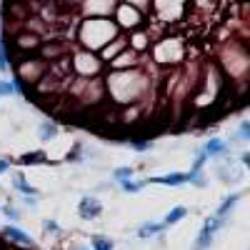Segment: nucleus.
Returning <instances> with one entry per match:
<instances>
[{"label": "nucleus", "instance_id": "nucleus-1", "mask_svg": "<svg viewBox=\"0 0 250 250\" xmlns=\"http://www.w3.org/2000/svg\"><path fill=\"white\" fill-rule=\"evenodd\" d=\"M75 35L80 40L83 50H103L105 45H110V40L118 35V25L110 18H88L78 23Z\"/></svg>", "mask_w": 250, "mask_h": 250}, {"label": "nucleus", "instance_id": "nucleus-2", "mask_svg": "<svg viewBox=\"0 0 250 250\" xmlns=\"http://www.w3.org/2000/svg\"><path fill=\"white\" fill-rule=\"evenodd\" d=\"M70 65H73V70H75L78 75L85 78V75H95V73L100 70V60H98L93 53H88V50H75Z\"/></svg>", "mask_w": 250, "mask_h": 250}, {"label": "nucleus", "instance_id": "nucleus-3", "mask_svg": "<svg viewBox=\"0 0 250 250\" xmlns=\"http://www.w3.org/2000/svg\"><path fill=\"white\" fill-rule=\"evenodd\" d=\"M115 20H118L115 25H120V28H133V30H138L140 23H143V13L135 10L133 5H128V3H123V5H115Z\"/></svg>", "mask_w": 250, "mask_h": 250}, {"label": "nucleus", "instance_id": "nucleus-4", "mask_svg": "<svg viewBox=\"0 0 250 250\" xmlns=\"http://www.w3.org/2000/svg\"><path fill=\"white\" fill-rule=\"evenodd\" d=\"M78 215L83 220H95L103 215V203L95 198V195H83L80 203H78Z\"/></svg>", "mask_w": 250, "mask_h": 250}, {"label": "nucleus", "instance_id": "nucleus-5", "mask_svg": "<svg viewBox=\"0 0 250 250\" xmlns=\"http://www.w3.org/2000/svg\"><path fill=\"white\" fill-rule=\"evenodd\" d=\"M10 183H13V190H15V193H20L23 198H40L38 188H33V185L28 183L25 173H20V170H13V173H10Z\"/></svg>", "mask_w": 250, "mask_h": 250}, {"label": "nucleus", "instance_id": "nucleus-6", "mask_svg": "<svg viewBox=\"0 0 250 250\" xmlns=\"http://www.w3.org/2000/svg\"><path fill=\"white\" fill-rule=\"evenodd\" d=\"M3 235H5L10 243H18V245H23V248H35V245H38V243H35V238H30L25 230H20V228H18L15 223L3 225Z\"/></svg>", "mask_w": 250, "mask_h": 250}, {"label": "nucleus", "instance_id": "nucleus-7", "mask_svg": "<svg viewBox=\"0 0 250 250\" xmlns=\"http://www.w3.org/2000/svg\"><path fill=\"white\" fill-rule=\"evenodd\" d=\"M200 150L205 153L208 160H210V158H225L228 153H230V148H228V143L223 138H208Z\"/></svg>", "mask_w": 250, "mask_h": 250}, {"label": "nucleus", "instance_id": "nucleus-8", "mask_svg": "<svg viewBox=\"0 0 250 250\" xmlns=\"http://www.w3.org/2000/svg\"><path fill=\"white\" fill-rule=\"evenodd\" d=\"M110 68L113 70H133V68H138V53H133L130 48H125L120 55H115L110 60Z\"/></svg>", "mask_w": 250, "mask_h": 250}, {"label": "nucleus", "instance_id": "nucleus-9", "mask_svg": "<svg viewBox=\"0 0 250 250\" xmlns=\"http://www.w3.org/2000/svg\"><path fill=\"white\" fill-rule=\"evenodd\" d=\"M168 228L163 225V220H148V223H143L140 228H138V238H143V240H148V238H158V235H163Z\"/></svg>", "mask_w": 250, "mask_h": 250}, {"label": "nucleus", "instance_id": "nucleus-10", "mask_svg": "<svg viewBox=\"0 0 250 250\" xmlns=\"http://www.w3.org/2000/svg\"><path fill=\"white\" fill-rule=\"evenodd\" d=\"M240 198H243V193H230L228 198H223V203H220V208L213 213V215H218V218H225V220H230V213L235 210V205L240 203Z\"/></svg>", "mask_w": 250, "mask_h": 250}, {"label": "nucleus", "instance_id": "nucleus-11", "mask_svg": "<svg viewBox=\"0 0 250 250\" xmlns=\"http://www.w3.org/2000/svg\"><path fill=\"white\" fill-rule=\"evenodd\" d=\"M150 183H160V185H170V188H178V185H185L188 183V175L185 173H168V175H153V178H145Z\"/></svg>", "mask_w": 250, "mask_h": 250}, {"label": "nucleus", "instance_id": "nucleus-12", "mask_svg": "<svg viewBox=\"0 0 250 250\" xmlns=\"http://www.w3.org/2000/svg\"><path fill=\"white\" fill-rule=\"evenodd\" d=\"M58 133H60V128L53 123V120H43L38 125V138L43 140V143H48V140H53V138H58Z\"/></svg>", "mask_w": 250, "mask_h": 250}, {"label": "nucleus", "instance_id": "nucleus-13", "mask_svg": "<svg viewBox=\"0 0 250 250\" xmlns=\"http://www.w3.org/2000/svg\"><path fill=\"white\" fill-rule=\"evenodd\" d=\"M185 215H188V208H185V205H175L173 210H168V215L163 218V225H165V228H170V225L180 223Z\"/></svg>", "mask_w": 250, "mask_h": 250}, {"label": "nucleus", "instance_id": "nucleus-14", "mask_svg": "<svg viewBox=\"0 0 250 250\" xmlns=\"http://www.w3.org/2000/svg\"><path fill=\"white\" fill-rule=\"evenodd\" d=\"M118 185H120V190H123V193H130V195H135V193H140L143 188L148 185V180H133V178H128V180H120Z\"/></svg>", "mask_w": 250, "mask_h": 250}, {"label": "nucleus", "instance_id": "nucleus-15", "mask_svg": "<svg viewBox=\"0 0 250 250\" xmlns=\"http://www.w3.org/2000/svg\"><path fill=\"white\" fill-rule=\"evenodd\" d=\"M45 160H48L45 150H33V153L20 155V165H38V163H45Z\"/></svg>", "mask_w": 250, "mask_h": 250}, {"label": "nucleus", "instance_id": "nucleus-16", "mask_svg": "<svg viewBox=\"0 0 250 250\" xmlns=\"http://www.w3.org/2000/svg\"><path fill=\"white\" fill-rule=\"evenodd\" d=\"M10 70V58H8V40L0 38V73Z\"/></svg>", "mask_w": 250, "mask_h": 250}, {"label": "nucleus", "instance_id": "nucleus-17", "mask_svg": "<svg viewBox=\"0 0 250 250\" xmlns=\"http://www.w3.org/2000/svg\"><path fill=\"white\" fill-rule=\"evenodd\" d=\"M90 250H113V240L105 238V235H93L90 238Z\"/></svg>", "mask_w": 250, "mask_h": 250}, {"label": "nucleus", "instance_id": "nucleus-18", "mask_svg": "<svg viewBox=\"0 0 250 250\" xmlns=\"http://www.w3.org/2000/svg\"><path fill=\"white\" fill-rule=\"evenodd\" d=\"M233 140L250 143V120H243V123L238 125V133H233Z\"/></svg>", "mask_w": 250, "mask_h": 250}, {"label": "nucleus", "instance_id": "nucleus-19", "mask_svg": "<svg viewBox=\"0 0 250 250\" xmlns=\"http://www.w3.org/2000/svg\"><path fill=\"white\" fill-rule=\"evenodd\" d=\"M0 213H3L10 223H18L20 220V210H18V208L13 205V203H8V205H0Z\"/></svg>", "mask_w": 250, "mask_h": 250}, {"label": "nucleus", "instance_id": "nucleus-20", "mask_svg": "<svg viewBox=\"0 0 250 250\" xmlns=\"http://www.w3.org/2000/svg\"><path fill=\"white\" fill-rule=\"evenodd\" d=\"M213 240H215V235H208V233H198V240H195V248L193 250H208V248H210L213 245Z\"/></svg>", "mask_w": 250, "mask_h": 250}, {"label": "nucleus", "instance_id": "nucleus-21", "mask_svg": "<svg viewBox=\"0 0 250 250\" xmlns=\"http://www.w3.org/2000/svg\"><path fill=\"white\" fill-rule=\"evenodd\" d=\"M130 150H135V153H150L153 150V140H130Z\"/></svg>", "mask_w": 250, "mask_h": 250}, {"label": "nucleus", "instance_id": "nucleus-22", "mask_svg": "<svg viewBox=\"0 0 250 250\" xmlns=\"http://www.w3.org/2000/svg\"><path fill=\"white\" fill-rule=\"evenodd\" d=\"M133 173H135V170L130 168V165H123V168H115V170H113V178L120 183V180H128V178H133Z\"/></svg>", "mask_w": 250, "mask_h": 250}, {"label": "nucleus", "instance_id": "nucleus-23", "mask_svg": "<svg viewBox=\"0 0 250 250\" xmlns=\"http://www.w3.org/2000/svg\"><path fill=\"white\" fill-rule=\"evenodd\" d=\"M18 90H15V83H10V80H0V98H10V95H15Z\"/></svg>", "mask_w": 250, "mask_h": 250}, {"label": "nucleus", "instance_id": "nucleus-24", "mask_svg": "<svg viewBox=\"0 0 250 250\" xmlns=\"http://www.w3.org/2000/svg\"><path fill=\"white\" fill-rule=\"evenodd\" d=\"M43 230H45V233H53V235H60V233H62L60 225H58V220H53V218L43 220Z\"/></svg>", "mask_w": 250, "mask_h": 250}, {"label": "nucleus", "instance_id": "nucleus-25", "mask_svg": "<svg viewBox=\"0 0 250 250\" xmlns=\"http://www.w3.org/2000/svg\"><path fill=\"white\" fill-rule=\"evenodd\" d=\"M128 5H133L135 10H148V5H150V0H128Z\"/></svg>", "mask_w": 250, "mask_h": 250}, {"label": "nucleus", "instance_id": "nucleus-26", "mask_svg": "<svg viewBox=\"0 0 250 250\" xmlns=\"http://www.w3.org/2000/svg\"><path fill=\"white\" fill-rule=\"evenodd\" d=\"M10 158H0V175H5V173H10Z\"/></svg>", "mask_w": 250, "mask_h": 250}, {"label": "nucleus", "instance_id": "nucleus-27", "mask_svg": "<svg viewBox=\"0 0 250 250\" xmlns=\"http://www.w3.org/2000/svg\"><path fill=\"white\" fill-rule=\"evenodd\" d=\"M240 163H243V168H248V165H250V153L248 150L240 153Z\"/></svg>", "mask_w": 250, "mask_h": 250}, {"label": "nucleus", "instance_id": "nucleus-28", "mask_svg": "<svg viewBox=\"0 0 250 250\" xmlns=\"http://www.w3.org/2000/svg\"><path fill=\"white\" fill-rule=\"evenodd\" d=\"M25 205L30 208V210H35V208H38V198H25Z\"/></svg>", "mask_w": 250, "mask_h": 250}, {"label": "nucleus", "instance_id": "nucleus-29", "mask_svg": "<svg viewBox=\"0 0 250 250\" xmlns=\"http://www.w3.org/2000/svg\"><path fill=\"white\" fill-rule=\"evenodd\" d=\"M78 250H90V248H78Z\"/></svg>", "mask_w": 250, "mask_h": 250}, {"label": "nucleus", "instance_id": "nucleus-30", "mask_svg": "<svg viewBox=\"0 0 250 250\" xmlns=\"http://www.w3.org/2000/svg\"><path fill=\"white\" fill-rule=\"evenodd\" d=\"M198 3H208V0H198Z\"/></svg>", "mask_w": 250, "mask_h": 250}]
</instances>
